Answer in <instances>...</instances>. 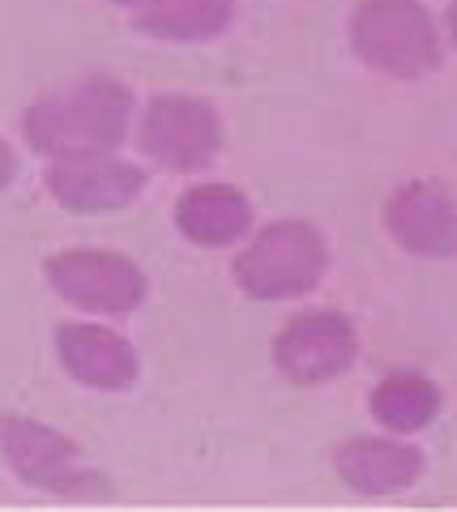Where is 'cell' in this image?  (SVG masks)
<instances>
[{
	"label": "cell",
	"mask_w": 457,
	"mask_h": 512,
	"mask_svg": "<svg viewBox=\"0 0 457 512\" xmlns=\"http://www.w3.org/2000/svg\"><path fill=\"white\" fill-rule=\"evenodd\" d=\"M137 120V94L116 73H86L73 82L43 90L22 111V141L26 150L56 163V158L82 154H112L129 150Z\"/></svg>",
	"instance_id": "obj_1"
},
{
	"label": "cell",
	"mask_w": 457,
	"mask_h": 512,
	"mask_svg": "<svg viewBox=\"0 0 457 512\" xmlns=\"http://www.w3.org/2000/svg\"><path fill=\"white\" fill-rule=\"evenodd\" d=\"M334 265V244L312 218H270L257 222L244 244L231 248V286L248 303L282 308V303H304L321 291Z\"/></svg>",
	"instance_id": "obj_2"
},
{
	"label": "cell",
	"mask_w": 457,
	"mask_h": 512,
	"mask_svg": "<svg viewBox=\"0 0 457 512\" xmlns=\"http://www.w3.org/2000/svg\"><path fill=\"white\" fill-rule=\"evenodd\" d=\"M346 47L368 73L419 86L445 64V30L423 0H355L346 13Z\"/></svg>",
	"instance_id": "obj_3"
},
{
	"label": "cell",
	"mask_w": 457,
	"mask_h": 512,
	"mask_svg": "<svg viewBox=\"0 0 457 512\" xmlns=\"http://www.w3.org/2000/svg\"><path fill=\"white\" fill-rule=\"evenodd\" d=\"M141 163L167 175H206L227 150V120L214 99L188 90H159L137 103L133 141Z\"/></svg>",
	"instance_id": "obj_4"
},
{
	"label": "cell",
	"mask_w": 457,
	"mask_h": 512,
	"mask_svg": "<svg viewBox=\"0 0 457 512\" xmlns=\"http://www.w3.org/2000/svg\"><path fill=\"white\" fill-rule=\"evenodd\" d=\"M0 466L22 487L52 500H99L112 491V478L90 461L69 431L22 410H0Z\"/></svg>",
	"instance_id": "obj_5"
},
{
	"label": "cell",
	"mask_w": 457,
	"mask_h": 512,
	"mask_svg": "<svg viewBox=\"0 0 457 512\" xmlns=\"http://www.w3.org/2000/svg\"><path fill=\"white\" fill-rule=\"evenodd\" d=\"M43 282L69 312L99 320H129L146 308L150 274L137 256L99 244H73L43 256Z\"/></svg>",
	"instance_id": "obj_6"
},
{
	"label": "cell",
	"mask_w": 457,
	"mask_h": 512,
	"mask_svg": "<svg viewBox=\"0 0 457 512\" xmlns=\"http://www.w3.org/2000/svg\"><path fill=\"white\" fill-rule=\"evenodd\" d=\"M359 355H364V333L342 308H299L282 320L270 342L274 372L291 389H329L355 372Z\"/></svg>",
	"instance_id": "obj_7"
},
{
	"label": "cell",
	"mask_w": 457,
	"mask_h": 512,
	"mask_svg": "<svg viewBox=\"0 0 457 512\" xmlns=\"http://www.w3.org/2000/svg\"><path fill=\"white\" fill-rule=\"evenodd\" d=\"M150 167L124 150L112 154H82V158H56L43 163V192L73 218H107L124 214L146 197Z\"/></svg>",
	"instance_id": "obj_8"
},
{
	"label": "cell",
	"mask_w": 457,
	"mask_h": 512,
	"mask_svg": "<svg viewBox=\"0 0 457 512\" xmlns=\"http://www.w3.org/2000/svg\"><path fill=\"white\" fill-rule=\"evenodd\" d=\"M381 231L411 261H457V188L440 175H411L381 201Z\"/></svg>",
	"instance_id": "obj_9"
},
{
	"label": "cell",
	"mask_w": 457,
	"mask_h": 512,
	"mask_svg": "<svg viewBox=\"0 0 457 512\" xmlns=\"http://www.w3.org/2000/svg\"><path fill=\"white\" fill-rule=\"evenodd\" d=\"M52 355L56 367L77 389L99 397L133 393L141 380V350L116 320H99V316L60 320L52 329Z\"/></svg>",
	"instance_id": "obj_10"
},
{
	"label": "cell",
	"mask_w": 457,
	"mask_h": 512,
	"mask_svg": "<svg viewBox=\"0 0 457 512\" xmlns=\"http://www.w3.org/2000/svg\"><path fill=\"white\" fill-rule=\"evenodd\" d=\"M329 466L334 478L364 500H389L423 483L428 474V453L411 436H393V431H355L342 436L329 448Z\"/></svg>",
	"instance_id": "obj_11"
},
{
	"label": "cell",
	"mask_w": 457,
	"mask_h": 512,
	"mask_svg": "<svg viewBox=\"0 0 457 512\" xmlns=\"http://www.w3.org/2000/svg\"><path fill=\"white\" fill-rule=\"evenodd\" d=\"M171 227L201 252H231L257 227V205L240 184L193 175L171 205Z\"/></svg>",
	"instance_id": "obj_12"
},
{
	"label": "cell",
	"mask_w": 457,
	"mask_h": 512,
	"mask_svg": "<svg viewBox=\"0 0 457 512\" xmlns=\"http://www.w3.org/2000/svg\"><path fill=\"white\" fill-rule=\"evenodd\" d=\"M240 22V0H141L129 26L159 47H210Z\"/></svg>",
	"instance_id": "obj_13"
},
{
	"label": "cell",
	"mask_w": 457,
	"mask_h": 512,
	"mask_svg": "<svg viewBox=\"0 0 457 512\" xmlns=\"http://www.w3.org/2000/svg\"><path fill=\"white\" fill-rule=\"evenodd\" d=\"M440 410H445V389L423 367H389L368 389L372 423L393 436H423L428 427H436Z\"/></svg>",
	"instance_id": "obj_14"
},
{
	"label": "cell",
	"mask_w": 457,
	"mask_h": 512,
	"mask_svg": "<svg viewBox=\"0 0 457 512\" xmlns=\"http://www.w3.org/2000/svg\"><path fill=\"white\" fill-rule=\"evenodd\" d=\"M18 175H22V154L5 133H0V197L18 184Z\"/></svg>",
	"instance_id": "obj_15"
},
{
	"label": "cell",
	"mask_w": 457,
	"mask_h": 512,
	"mask_svg": "<svg viewBox=\"0 0 457 512\" xmlns=\"http://www.w3.org/2000/svg\"><path fill=\"white\" fill-rule=\"evenodd\" d=\"M440 30H445V47H453V52H457V0H449V5H445Z\"/></svg>",
	"instance_id": "obj_16"
},
{
	"label": "cell",
	"mask_w": 457,
	"mask_h": 512,
	"mask_svg": "<svg viewBox=\"0 0 457 512\" xmlns=\"http://www.w3.org/2000/svg\"><path fill=\"white\" fill-rule=\"evenodd\" d=\"M99 5H112V9H124V13H133L141 0H99Z\"/></svg>",
	"instance_id": "obj_17"
}]
</instances>
